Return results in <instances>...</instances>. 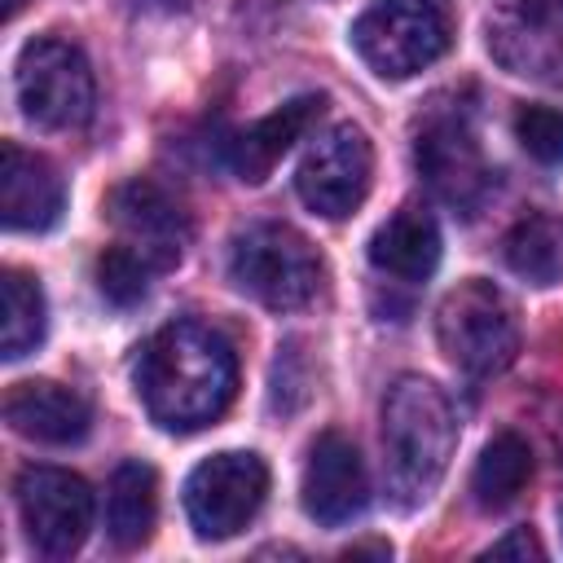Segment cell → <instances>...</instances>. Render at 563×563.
I'll list each match as a JSON object with an SVG mask.
<instances>
[{
	"label": "cell",
	"instance_id": "obj_1",
	"mask_svg": "<svg viewBox=\"0 0 563 563\" xmlns=\"http://www.w3.org/2000/svg\"><path fill=\"white\" fill-rule=\"evenodd\" d=\"M132 378L145 413L158 427L202 431L233 405L238 356L220 330L202 321H172L141 343Z\"/></svg>",
	"mask_w": 563,
	"mask_h": 563
},
{
	"label": "cell",
	"instance_id": "obj_2",
	"mask_svg": "<svg viewBox=\"0 0 563 563\" xmlns=\"http://www.w3.org/2000/svg\"><path fill=\"white\" fill-rule=\"evenodd\" d=\"M457 449L453 400L422 374H400L383 400V471L400 506L427 501Z\"/></svg>",
	"mask_w": 563,
	"mask_h": 563
},
{
	"label": "cell",
	"instance_id": "obj_3",
	"mask_svg": "<svg viewBox=\"0 0 563 563\" xmlns=\"http://www.w3.org/2000/svg\"><path fill=\"white\" fill-rule=\"evenodd\" d=\"M229 277L255 303H264L273 312H295L321 295L325 264L299 229H290L282 220H260L233 238Z\"/></svg>",
	"mask_w": 563,
	"mask_h": 563
},
{
	"label": "cell",
	"instance_id": "obj_4",
	"mask_svg": "<svg viewBox=\"0 0 563 563\" xmlns=\"http://www.w3.org/2000/svg\"><path fill=\"white\" fill-rule=\"evenodd\" d=\"M435 339H440V352L462 374L493 378L519 352V321H515L510 299L493 282L466 277V282H457L440 299V308H435Z\"/></svg>",
	"mask_w": 563,
	"mask_h": 563
},
{
	"label": "cell",
	"instance_id": "obj_5",
	"mask_svg": "<svg viewBox=\"0 0 563 563\" xmlns=\"http://www.w3.org/2000/svg\"><path fill=\"white\" fill-rule=\"evenodd\" d=\"M449 9L440 0H374L352 22V48L378 79H409L449 48Z\"/></svg>",
	"mask_w": 563,
	"mask_h": 563
},
{
	"label": "cell",
	"instance_id": "obj_6",
	"mask_svg": "<svg viewBox=\"0 0 563 563\" xmlns=\"http://www.w3.org/2000/svg\"><path fill=\"white\" fill-rule=\"evenodd\" d=\"M13 92L22 106V119L44 132H70L84 128L92 114V66L79 53V44L57 35H35L18 53Z\"/></svg>",
	"mask_w": 563,
	"mask_h": 563
},
{
	"label": "cell",
	"instance_id": "obj_7",
	"mask_svg": "<svg viewBox=\"0 0 563 563\" xmlns=\"http://www.w3.org/2000/svg\"><path fill=\"white\" fill-rule=\"evenodd\" d=\"M268 497V466L251 449L202 457L185 479V515L202 541L238 537Z\"/></svg>",
	"mask_w": 563,
	"mask_h": 563
},
{
	"label": "cell",
	"instance_id": "obj_8",
	"mask_svg": "<svg viewBox=\"0 0 563 563\" xmlns=\"http://www.w3.org/2000/svg\"><path fill=\"white\" fill-rule=\"evenodd\" d=\"M484 40L506 75L563 88V0H493Z\"/></svg>",
	"mask_w": 563,
	"mask_h": 563
},
{
	"label": "cell",
	"instance_id": "obj_9",
	"mask_svg": "<svg viewBox=\"0 0 563 563\" xmlns=\"http://www.w3.org/2000/svg\"><path fill=\"white\" fill-rule=\"evenodd\" d=\"M13 501L31 545L48 559H66L88 541L92 528V488L66 466H22L13 479Z\"/></svg>",
	"mask_w": 563,
	"mask_h": 563
},
{
	"label": "cell",
	"instance_id": "obj_10",
	"mask_svg": "<svg viewBox=\"0 0 563 563\" xmlns=\"http://www.w3.org/2000/svg\"><path fill=\"white\" fill-rule=\"evenodd\" d=\"M369 180H374V145L356 123L325 128L295 167V189L303 207L325 220L352 216L365 202Z\"/></svg>",
	"mask_w": 563,
	"mask_h": 563
},
{
	"label": "cell",
	"instance_id": "obj_11",
	"mask_svg": "<svg viewBox=\"0 0 563 563\" xmlns=\"http://www.w3.org/2000/svg\"><path fill=\"white\" fill-rule=\"evenodd\" d=\"M110 224L119 233V246L136 251L154 273L176 268L189 242L180 207L150 180H128L110 194Z\"/></svg>",
	"mask_w": 563,
	"mask_h": 563
},
{
	"label": "cell",
	"instance_id": "obj_12",
	"mask_svg": "<svg viewBox=\"0 0 563 563\" xmlns=\"http://www.w3.org/2000/svg\"><path fill=\"white\" fill-rule=\"evenodd\" d=\"M299 493H303L308 519H317L325 528L352 523L369 501V475H365V462H361L356 444L339 431L317 435L312 449H308V462H303Z\"/></svg>",
	"mask_w": 563,
	"mask_h": 563
},
{
	"label": "cell",
	"instance_id": "obj_13",
	"mask_svg": "<svg viewBox=\"0 0 563 563\" xmlns=\"http://www.w3.org/2000/svg\"><path fill=\"white\" fill-rule=\"evenodd\" d=\"M418 172L427 185L457 211H475L488 194V163L479 154V141L462 119H435L418 136Z\"/></svg>",
	"mask_w": 563,
	"mask_h": 563
},
{
	"label": "cell",
	"instance_id": "obj_14",
	"mask_svg": "<svg viewBox=\"0 0 563 563\" xmlns=\"http://www.w3.org/2000/svg\"><path fill=\"white\" fill-rule=\"evenodd\" d=\"M0 211L13 233H44L66 211V180L44 154L22 150L18 141L0 145Z\"/></svg>",
	"mask_w": 563,
	"mask_h": 563
},
{
	"label": "cell",
	"instance_id": "obj_15",
	"mask_svg": "<svg viewBox=\"0 0 563 563\" xmlns=\"http://www.w3.org/2000/svg\"><path fill=\"white\" fill-rule=\"evenodd\" d=\"M4 422L40 444H79L92 427V409L79 391L53 383V378H26L13 383L4 396Z\"/></svg>",
	"mask_w": 563,
	"mask_h": 563
},
{
	"label": "cell",
	"instance_id": "obj_16",
	"mask_svg": "<svg viewBox=\"0 0 563 563\" xmlns=\"http://www.w3.org/2000/svg\"><path fill=\"white\" fill-rule=\"evenodd\" d=\"M325 110V97L321 92H308V97H295L277 110H268L264 119H255L251 128H242L233 141H229V167L238 172V180L246 185H260L286 154L295 141H303V132L321 119Z\"/></svg>",
	"mask_w": 563,
	"mask_h": 563
},
{
	"label": "cell",
	"instance_id": "obj_17",
	"mask_svg": "<svg viewBox=\"0 0 563 563\" xmlns=\"http://www.w3.org/2000/svg\"><path fill=\"white\" fill-rule=\"evenodd\" d=\"M369 264L400 282H427L440 268V224L422 207H400L369 238Z\"/></svg>",
	"mask_w": 563,
	"mask_h": 563
},
{
	"label": "cell",
	"instance_id": "obj_18",
	"mask_svg": "<svg viewBox=\"0 0 563 563\" xmlns=\"http://www.w3.org/2000/svg\"><path fill=\"white\" fill-rule=\"evenodd\" d=\"M158 519V475L150 462H123L110 475V493H106V528L110 541L123 550H136L150 541Z\"/></svg>",
	"mask_w": 563,
	"mask_h": 563
},
{
	"label": "cell",
	"instance_id": "obj_19",
	"mask_svg": "<svg viewBox=\"0 0 563 563\" xmlns=\"http://www.w3.org/2000/svg\"><path fill=\"white\" fill-rule=\"evenodd\" d=\"M532 479V449L523 435L501 431L484 444L475 471H471V493L479 510H506L519 501V493Z\"/></svg>",
	"mask_w": 563,
	"mask_h": 563
},
{
	"label": "cell",
	"instance_id": "obj_20",
	"mask_svg": "<svg viewBox=\"0 0 563 563\" xmlns=\"http://www.w3.org/2000/svg\"><path fill=\"white\" fill-rule=\"evenodd\" d=\"M0 356L4 361H22L26 352L40 347L44 325H48V308H44V290L31 273L22 268H4L0 273Z\"/></svg>",
	"mask_w": 563,
	"mask_h": 563
},
{
	"label": "cell",
	"instance_id": "obj_21",
	"mask_svg": "<svg viewBox=\"0 0 563 563\" xmlns=\"http://www.w3.org/2000/svg\"><path fill=\"white\" fill-rule=\"evenodd\" d=\"M506 264L532 286H554L563 277V224L545 211L523 216L506 233Z\"/></svg>",
	"mask_w": 563,
	"mask_h": 563
},
{
	"label": "cell",
	"instance_id": "obj_22",
	"mask_svg": "<svg viewBox=\"0 0 563 563\" xmlns=\"http://www.w3.org/2000/svg\"><path fill=\"white\" fill-rule=\"evenodd\" d=\"M150 277H154V268H150L136 251H128V246H119V242L97 255V290H101L114 308L141 303L145 290H150Z\"/></svg>",
	"mask_w": 563,
	"mask_h": 563
},
{
	"label": "cell",
	"instance_id": "obj_23",
	"mask_svg": "<svg viewBox=\"0 0 563 563\" xmlns=\"http://www.w3.org/2000/svg\"><path fill=\"white\" fill-rule=\"evenodd\" d=\"M515 136H519V145L537 163H545V167L563 163V110H554V106H523L515 114Z\"/></svg>",
	"mask_w": 563,
	"mask_h": 563
},
{
	"label": "cell",
	"instance_id": "obj_24",
	"mask_svg": "<svg viewBox=\"0 0 563 563\" xmlns=\"http://www.w3.org/2000/svg\"><path fill=\"white\" fill-rule=\"evenodd\" d=\"M488 554H493V559H506V554H519V559H528V554H532V559H541L545 550L537 545V537H532L528 528H515V532H510L506 541H497Z\"/></svg>",
	"mask_w": 563,
	"mask_h": 563
},
{
	"label": "cell",
	"instance_id": "obj_25",
	"mask_svg": "<svg viewBox=\"0 0 563 563\" xmlns=\"http://www.w3.org/2000/svg\"><path fill=\"white\" fill-rule=\"evenodd\" d=\"M18 4H22V0H4V18H13V13H18Z\"/></svg>",
	"mask_w": 563,
	"mask_h": 563
}]
</instances>
